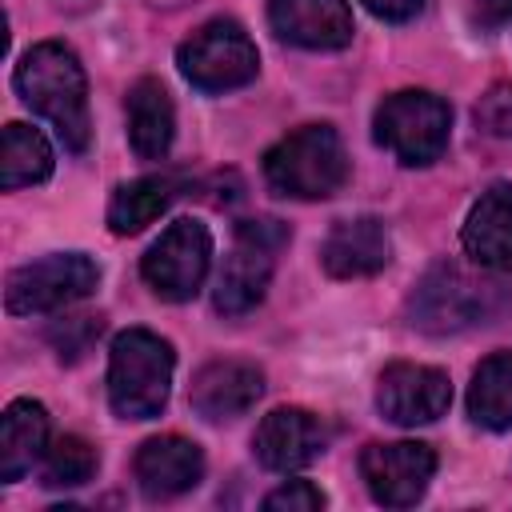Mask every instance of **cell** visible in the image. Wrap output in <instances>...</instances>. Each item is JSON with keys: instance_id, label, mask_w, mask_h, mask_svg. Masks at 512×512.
I'll return each instance as SVG.
<instances>
[{"instance_id": "277c9868", "label": "cell", "mask_w": 512, "mask_h": 512, "mask_svg": "<svg viewBox=\"0 0 512 512\" xmlns=\"http://www.w3.org/2000/svg\"><path fill=\"white\" fill-rule=\"evenodd\" d=\"M176 352L148 328H128L108 352V404L120 420H152L168 404Z\"/></svg>"}, {"instance_id": "d4e9b609", "label": "cell", "mask_w": 512, "mask_h": 512, "mask_svg": "<svg viewBox=\"0 0 512 512\" xmlns=\"http://www.w3.org/2000/svg\"><path fill=\"white\" fill-rule=\"evenodd\" d=\"M264 508L268 512H316L324 508V492L312 480H288L264 496Z\"/></svg>"}, {"instance_id": "8fae6325", "label": "cell", "mask_w": 512, "mask_h": 512, "mask_svg": "<svg viewBox=\"0 0 512 512\" xmlns=\"http://www.w3.org/2000/svg\"><path fill=\"white\" fill-rule=\"evenodd\" d=\"M448 404H452V384H448V372H440V368L400 360L380 372L376 408L384 412V420H392L400 428L432 424L448 412Z\"/></svg>"}, {"instance_id": "4fadbf2b", "label": "cell", "mask_w": 512, "mask_h": 512, "mask_svg": "<svg viewBox=\"0 0 512 512\" xmlns=\"http://www.w3.org/2000/svg\"><path fill=\"white\" fill-rule=\"evenodd\" d=\"M328 444L324 424L304 408H272L252 436V452L268 472H300Z\"/></svg>"}, {"instance_id": "3957f363", "label": "cell", "mask_w": 512, "mask_h": 512, "mask_svg": "<svg viewBox=\"0 0 512 512\" xmlns=\"http://www.w3.org/2000/svg\"><path fill=\"white\" fill-rule=\"evenodd\" d=\"M264 180L292 200H328L348 180V152L332 124H304L264 152Z\"/></svg>"}, {"instance_id": "30bf717a", "label": "cell", "mask_w": 512, "mask_h": 512, "mask_svg": "<svg viewBox=\"0 0 512 512\" xmlns=\"http://www.w3.org/2000/svg\"><path fill=\"white\" fill-rule=\"evenodd\" d=\"M436 472V452L420 440L396 444H368L360 452V476L376 504L384 508H412Z\"/></svg>"}, {"instance_id": "8992f818", "label": "cell", "mask_w": 512, "mask_h": 512, "mask_svg": "<svg viewBox=\"0 0 512 512\" xmlns=\"http://www.w3.org/2000/svg\"><path fill=\"white\" fill-rule=\"evenodd\" d=\"M376 144L388 148L400 164L408 168H424L432 160H440V152L448 148V128H452V108L420 88H404L380 100L376 108Z\"/></svg>"}, {"instance_id": "4316f807", "label": "cell", "mask_w": 512, "mask_h": 512, "mask_svg": "<svg viewBox=\"0 0 512 512\" xmlns=\"http://www.w3.org/2000/svg\"><path fill=\"white\" fill-rule=\"evenodd\" d=\"M476 16L480 24H504L512 20V0H476Z\"/></svg>"}, {"instance_id": "7a4b0ae2", "label": "cell", "mask_w": 512, "mask_h": 512, "mask_svg": "<svg viewBox=\"0 0 512 512\" xmlns=\"http://www.w3.org/2000/svg\"><path fill=\"white\" fill-rule=\"evenodd\" d=\"M508 308V284L496 276L468 272L452 260L432 264L408 296V316L420 332L452 336L476 324H492Z\"/></svg>"}, {"instance_id": "484cf974", "label": "cell", "mask_w": 512, "mask_h": 512, "mask_svg": "<svg viewBox=\"0 0 512 512\" xmlns=\"http://www.w3.org/2000/svg\"><path fill=\"white\" fill-rule=\"evenodd\" d=\"M376 20H388V24H404V20H412L420 8H424V0H360Z\"/></svg>"}, {"instance_id": "83f0119b", "label": "cell", "mask_w": 512, "mask_h": 512, "mask_svg": "<svg viewBox=\"0 0 512 512\" xmlns=\"http://www.w3.org/2000/svg\"><path fill=\"white\" fill-rule=\"evenodd\" d=\"M148 4H156V8H176V4H188V0H148Z\"/></svg>"}, {"instance_id": "6da1fadb", "label": "cell", "mask_w": 512, "mask_h": 512, "mask_svg": "<svg viewBox=\"0 0 512 512\" xmlns=\"http://www.w3.org/2000/svg\"><path fill=\"white\" fill-rule=\"evenodd\" d=\"M16 92L20 100L44 116L56 136L64 140L68 152H84L92 140V120H88V80L76 60V52L60 40H40L32 44L20 64H16Z\"/></svg>"}, {"instance_id": "2e32d148", "label": "cell", "mask_w": 512, "mask_h": 512, "mask_svg": "<svg viewBox=\"0 0 512 512\" xmlns=\"http://www.w3.org/2000/svg\"><path fill=\"white\" fill-rule=\"evenodd\" d=\"M392 260V240L388 228L376 216H352L332 224V232L320 244V264L336 280H356V276H376Z\"/></svg>"}, {"instance_id": "603a6c76", "label": "cell", "mask_w": 512, "mask_h": 512, "mask_svg": "<svg viewBox=\"0 0 512 512\" xmlns=\"http://www.w3.org/2000/svg\"><path fill=\"white\" fill-rule=\"evenodd\" d=\"M96 448L84 436H60L48 452H44V488H80L96 476Z\"/></svg>"}, {"instance_id": "52a82bcc", "label": "cell", "mask_w": 512, "mask_h": 512, "mask_svg": "<svg viewBox=\"0 0 512 512\" xmlns=\"http://www.w3.org/2000/svg\"><path fill=\"white\" fill-rule=\"evenodd\" d=\"M180 76L200 92H232L256 80L260 52L236 20H208L176 48Z\"/></svg>"}, {"instance_id": "cb8c5ba5", "label": "cell", "mask_w": 512, "mask_h": 512, "mask_svg": "<svg viewBox=\"0 0 512 512\" xmlns=\"http://www.w3.org/2000/svg\"><path fill=\"white\" fill-rule=\"evenodd\" d=\"M472 120L480 132H488L496 140H512V84L500 80V84L484 88V96L472 108Z\"/></svg>"}, {"instance_id": "d6986e66", "label": "cell", "mask_w": 512, "mask_h": 512, "mask_svg": "<svg viewBox=\"0 0 512 512\" xmlns=\"http://www.w3.org/2000/svg\"><path fill=\"white\" fill-rule=\"evenodd\" d=\"M48 452V412L40 400H12L0 420V480H20Z\"/></svg>"}, {"instance_id": "ba28073f", "label": "cell", "mask_w": 512, "mask_h": 512, "mask_svg": "<svg viewBox=\"0 0 512 512\" xmlns=\"http://www.w3.org/2000/svg\"><path fill=\"white\" fill-rule=\"evenodd\" d=\"M100 284V268L84 252H52L44 260H32L8 276L4 308L12 316H36V312H60L76 300H84Z\"/></svg>"}, {"instance_id": "5b68a950", "label": "cell", "mask_w": 512, "mask_h": 512, "mask_svg": "<svg viewBox=\"0 0 512 512\" xmlns=\"http://www.w3.org/2000/svg\"><path fill=\"white\" fill-rule=\"evenodd\" d=\"M288 224L272 220V216H256V220H240L236 224V236H232V252L220 268V280H216V312L224 316H244L252 312L264 292H268V280L276 272V252L288 244Z\"/></svg>"}, {"instance_id": "7c38bea8", "label": "cell", "mask_w": 512, "mask_h": 512, "mask_svg": "<svg viewBox=\"0 0 512 512\" xmlns=\"http://www.w3.org/2000/svg\"><path fill=\"white\" fill-rule=\"evenodd\" d=\"M268 24L284 44L312 52H336L356 32L348 0H268Z\"/></svg>"}, {"instance_id": "9c48e42d", "label": "cell", "mask_w": 512, "mask_h": 512, "mask_svg": "<svg viewBox=\"0 0 512 512\" xmlns=\"http://www.w3.org/2000/svg\"><path fill=\"white\" fill-rule=\"evenodd\" d=\"M208 264H212V232L200 220L184 216V220H172L160 232V240L144 252L140 272L160 300L184 304L200 292Z\"/></svg>"}, {"instance_id": "5bb4252c", "label": "cell", "mask_w": 512, "mask_h": 512, "mask_svg": "<svg viewBox=\"0 0 512 512\" xmlns=\"http://www.w3.org/2000/svg\"><path fill=\"white\" fill-rule=\"evenodd\" d=\"M264 392V372L252 360H212L192 376L188 404L200 420L224 424L244 416Z\"/></svg>"}, {"instance_id": "ffe728a7", "label": "cell", "mask_w": 512, "mask_h": 512, "mask_svg": "<svg viewBox=\"0 0 512 512\" xmlns=\"http://www.w3.org/2000/svg\"><path fill=\"white\" fill-rule=\"evenodd\" d=\"M468 416L492 432L512 428V352L480 360L468 384Z\"/></svg>"}, {"instance_id": "7402d4cb", "label": "cell", "mask_w": 512, "mask_h": 512, "mask_svg": "<svg viewBox=\"0 0 512 512\" xmlns=\"http://www.w3.org/2000/svg\"><path fill=\"white\" fill-rule=\"evenodd\" d=\"M168 200H172V184L164 176L128 180L108 200V228L116 236H136V232H144L168 208Z\"/></svg>"}, {"instance_id": "9a60e30c", "label": "cell", "mask_w": 512, "mask_h": 512, "mask_svg": "<svg viewBox=\"0 0 512 512\" xmlns=\"http://www.w3.org/2000/svg\"><path fill=\"white\" fill-rule=\"evenodd\" d=\"M136 484L148 500H172L200 484L204 476V452L184 436H152L140 444L132 460Z\"/></svg>"}, {"instance_id": "ac0fdd59", "label": "cell", "mask_w": 512, "mask_h": 512, "mask_svg": "<svg viewBox=\"0 0 512 512\" xmlns=\"http://www.w3.org/2000/svg\"><path fill=\"white\" fill-rule=\"evenodd\" d=\"M124 112H128V144L140 160H164L168 148H172V136H176V112H172V100L164 92L160 80L144 76L128 88V100H124Z\"/></svg>"}, {"instance_id": "44dd1931", "label": "cell", "mask_w": 512, "mask_h": 512, "mask_svg": "<svg viewBox=\"0 0 512 512\" xmlns=\"http://www.w3.org/2000/svg\"><path fill=\"white\" fill-rule=\"evenodd\" d=\"M52 144L28 128V124H8L4 128V156H0V188L16 192V188H32L44 184L52 176Z\"/></svg>"}, {"instance_id": "e0dca14e", "label": "cell", "mask_w": 512, "mask_h": 512, "mask_svg": "<svg viewBox=\"0 0 512 512\" xmlns=\"http://www.w3.org/2000/svg\"><path fill=\"white\" fill-rule=\"evenodd\" d=\"M460 244L476 268L512 272V188L508 184H492L488 192H480V200L472 204L460 228Z\"/></svg>"}]
</instances>
